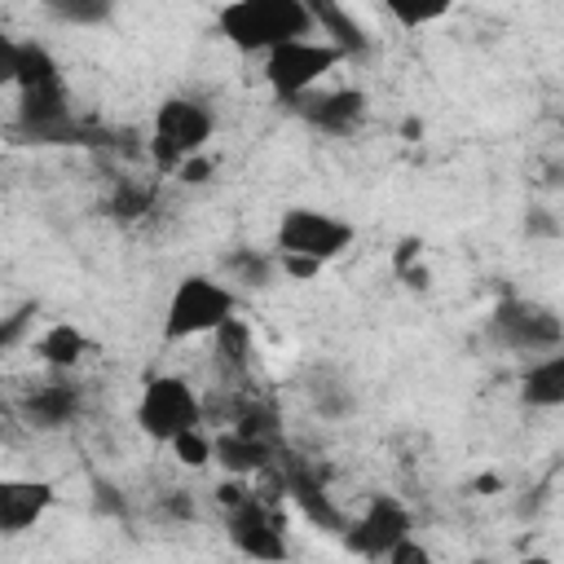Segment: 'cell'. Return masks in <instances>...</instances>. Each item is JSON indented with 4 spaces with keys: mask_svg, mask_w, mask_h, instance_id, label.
Here are the masks:
<instances>
[{
    "mask_svg": "<svg viewBox=\"0 0 564 564\" xmlns=\"http://www.w3.org/2000/svg\"><path fill=\"white\" fill-rule=\"evenodd\" d=\"M410 529H414V521H410L406 503L393 499V493H375L371 508L344 529V547L358 551V555H367V560H388V551H393L397 542L414 538Z\"/></svg>",
    "mask_w": 564,
    "mask_h": 564,
    "instance_id": "obj_7",
    "label": "cell"
},
{
    "mask_svg": "<svg viewBox=\"0 0 564 564\" xmlns=\"http://www.w3.org/2000/svg\"><path fill=\"white\" fill-rule=\"evenodd\" d=\"M221 36L243 53H273L292 40H313L318 23L305 0H234L217 14Z\"/></svg>",
    "mask_w": 564,
    "mask_h": 564,
    "instance_id": "obj_1",
    "label": "cell"
},
{
    "mask_svg": "<svg viewBox=\"0 0 564 564\" xmlns=\"http://www.w3.org/2000/svg\"><path fill=\"white\" fill-rule=\"evenodd\" d=\"M521 401L534 410H560L564 406V348L534 358L521 375Z\"/></svg>",
    "mask_w": 564,
    "mask_h": 564,
    "instance_id": "obj_15",
    "label": "cell"
},
{
    "mask_svg": "<svg viewBox=\"0 0 564 564\" xmlns=\"http://www.w3.org/2000/svg\"><path fill=\"white\" fill-rule=\"evenodd\" d=\"M525 234L529 239H560V221L551 217L547 207H529L525 211Z\"/></svg>",
    "mask_w": 564,
    "mask_h": 564,
    "instance_id": "obj_27",
    "label": "cell"
},
{
    "mask_svg": "<svg viewBox=\"0 0 564 564\" xmlns=\"http://www.w3.org/2000/svg\"><path fill=\"white\" fill-rule=\"evenodd\" d=\"M287 489H292V499L300 503V512H305L318 529H331V534H344V529H348V521L331 508L326 489H322V485H313L309 476H292V485H287Z\"/></svg>",
    "mask_w": 564,
    "mask_h": 564,
    "instance_id": "obj_19",
    "label": "cell"
},
{
    "mask_svg": "<svg viewBox=\"0 0 564 564\" xmlns=\"http://www.w3.org/2000/svg\"><path fill=\"white\" fill-rule=\"evenodd\" d=\"M217 352H221V362L226 367H234V371H243L247 367V358H252V331H247V322L243 318H234V322H226L217 335Z\"/></svg>",
    "mask_w": 564,
    "mask_h": 564,
    "instance_id": "obj_21",
    "label": "cell"
},
{
    "mask_svg": "<svg viewBox=\"0 0 564 564\" xmlns=\"http://www.w3.org/2000/svg\"><path fill=\"white\" fill-rule=\"evenodd\" d=\"M230 542L256 564H282L287 560V529H282L278 512H269L260 499L230 512Z\"/></svg>",
    "mask_w": 564,
    "mask_h": 564,
    "instance_id": "obj_8",
    "label": "cell"
},
{
    "mask_svg": "<svg viewBox=\"0 0 564 564\" xmlns=\"http://www.w3.org/2000/svg\"><path fill=\"white\" fill-rule=\"evenodd\" d=\"M234 309H239V296L226 282H217L211 273H185L164 309V339L181 344L194 335H217L226 322H234Z\"/></svg>",
    "mask_w": 564,
    "mask_h": 564,
    "instance_id": "obj_2",
    "label": "cell"
},
{
    "mask_svg": "<svg viewBox=\"0 0 564 564\" xmlns=\"http://www.w3.org/2000/svg\"><path fill=\"white\" fill-rule=\"evenodd\" d=\"M57 499V489L49 480H23V476H5L0 480V534L18 538L27 534Z\"/></svg>",
    "mask_w": 564,
    "mask_h": 564,
    "instance_id": "obj_10",
    "label": "cell"
},
{
    "mask_svg": "<svg viewBox=\"0 0 564 564\" xmlns=\"http://www.w3.org/2000/svg\"><path fill=\"white\" fill-rule=\"evenodd\" d=\"M309 10H313V23H318V36L326 44H335L344 57H362L371 49V36L358 18H352V10L335 5V0H309Z\"/></svg>",
    "mask_w": 564,
    "mask_h": 564,
    "instance_id": "obj_13",
    "label": "cell"
},
{
    "mask_svg": "<svg viewBox=\"0 0 564 564\" xmlns=\"http://www.w3.org/2000/svg\"><path fill=\"white\" fill-rule=\"evenodd\" d=\"M141 207H146V194H141V190H124V194L115 198V211H119V217H137Z\"/></svg>",
    "mask_w": 564,
    "mask_h": 564,
    "instance_id": "obj_36",
    "label": "cell"
},
{
    "mask_svg": "<svg viewBox=\"0 0 564 564\" xmlns=\"http://www.w3.org/2000/svg\"><path fill=\"white\" fill-rule=\"evenodd\" d=\"M397 278H406V287H410V292H428V287H433V269L423 265V260H419V265H410V269H406V273H397Z\"/></svg>",
    "mask_w": 564,
    "mask_h": 564,
    "instance_id": "obj_35",
    "label": "cell"
},
{
    "mask_svg": "<svg viewBox=\"0 0 564 564\" xmlns=\"http://www.w3.org/2000/svg\"><path fill=\"white\" fill-rule=\"evenodd\" d=\"M57 23H70V27H102L111 23V0H49L44 5Z\"/></svg>",
    "mask_w": 564,
    "mask_h": 564,
    "instance_id": "obj_20",
    "label": "cell"
},
{
    "mask_svg": "<svg viewBox=\"0 0 564 564\" xmlns=\"http://www.w3.org/2000/svg\"><path fill=\"white\" fill-rule=\"evenodd\" d=\"M159 512L168 516V521H194V499H190V493L185 489H172V493H164V503H159Z\"/></svg>",
    "mask_w": 564,
    "mask_h": 564,
    "instance_id": "obj_30",
    "label": "cell"
},
{
    "mask_svg": "<svg viewBox=\"0 0 564 564\" xmlns=\"http://www.w3.org/2000/svg\"><path fill=\"white\" fill-rule=\"evenodd\" d=\"M419 260H423V239H414V234H410V239H401V243H397V256H393V269H397V273H406V269H410V265H419Z\"/></svg>",
    "mask_w": 564,
    "mask_h": 564,
    "instance_id": "obj_32",
    "label": "cell"
},
{
    "mask_svg": "<svg viewBox=\"0 0 564 564\" xmlns=\"http://www.w3.org/2000/svg\"><path fill=\"white\" fill-rule=\"evenodd\" d=\"M446 14H450L446 0H437V5H406V0H388V18L401 23L406 31H419V27H428V23L446 18Z\"/></svg>",
    "mask_w": 564,
    "mask_h": 564,
    "instance_id": "obj_22",
    "label": "cell"
},
{
    "mask_svg": "<svg viewBox=\"0 0 564 564\" xmlns=\"http://www.w3.org/2000/svg\"><path fill=\"white\" fill-rule=\"evenodd\" d=\"M89 352V335L80 326H70V322H53L44 326V335L36 339V358L53 371H70L80 358Z\"/></svg>",
    "mask_w": 564,
    "mask_h": 564,
    "instance_id": "obj_16",
    "label": "cell"
},
{
    "mask_svg": "<svg viewBox=\"0 0 564 564\" xmlns=\"http://www.w3.org/2000/svg\"><path fill=\"white\" fill-rule=\"evenodd\" d=\"M36 313V305H23L14 318H5V326H0V344H5V348H14L18 344V335H23V326H27V318Z\"/></svg>",
    "mask_w": 564,
    "mask_h": 564,
    "instance_id": "obj_33",
    "label": "cell"
},
{
    "mask_svg": "<svg viewBox=\"0 0 564 564\" xmlns=\"http://www.w3.org/2000/svg\"><path fill=\"white\" fill-rule=\"evenodd\" d=\"M489 335L493 344H503L512 352H555L564 348V322L538 305V300H521V296H503L489 313Z\"/></svg>",
    "mask_w": 564,
    "mask_h": 564,
    "instance_id": "obj_6",
    "label": "cell"
},
{
    "mask_svg": "<svg viewBox=\"0 0 564 564\" xmlns=\"http://www.w3.org/2000/svg\"><path fill=\"white\" fill-rule=\"evenodd\" d=\"M93 512H98V516H115V521L128 516V499L119 493V485H111V480H93Z\"/></svg>",
    "mask_w": 564,
    "mask_h": 564,
    "instance_id": "obj_25",
    "label": "cell"
},
{
    "mask_svg": "<svg viewBox=\"0 0 564 564\" xmlns=\"http://www.w3.org/2000/svg\"><path fill=\"white\" fill-rule=\"evenodd\" d=\"M273 428H278V419H273V410H265V406H247V410L234 419V433L256 437V441H273Z\"/></svg>",
    "mask_w": 564,
    "mask_h": 564,
    "instance_id": "obj_24",
    "label": "cell"
},
{
    "mask_svg": "<svg viewBox=\"0 0 564 564\" xmlns=\"http://www.w3.org/2000/svg\"><path fill=\"white\" fill-rule=\"evenodd\" d=\"M76 410H80V397L66 384H44L27 397V419L36 428H62V423L76 419Z\"/></svg>",
    "mask_w": 564,
    "mask_h": 564,
    "instance_id": "obj_17",
    "label": "cell"
},
{
    "mask_svg": "<svg viewBox=\"0 0 564 564\" xmlns=\"http://www.w3.org/2000/svg\"><path fill=\"white\" fill-rule=\"evenodd\" d=\"M278 265H282V278H292V282H309L326 269L322 260H309V256H278Z\"/></svg>",
    "mask_w": 564,
    "mask_h": 564,
    "instance_id": "obj_28",
    "label": "cell"
},
{
    "mask_svg": "<svg viewBox=\"0 0 564 564\" xmlns=\"http://www.w3.org/2000/svg\"><path fill=\"white\" fill-rule=\"evenodd\" d=\"M521 564H555V560H551V555H525Z\"/></svg>",
    "mask_w": 564,
    "mask_h": 564,
    "instance_id": "obj_39",
    "label": "cell"
},
{
    "mask_svg": "<svg viewBox=\"0 0 564 564\" xmlns=\"http://www.w3.org/2000/svg\"><path fill=\"white\" fill-rule=\"evenodd\" d=\"M226 269H230V278L239 282V287H247V292H265V287H273V278L282 273L278 252L265 256V252H252V247L230 252V256H226Z\"/></svg>",
    "mask_w": 564,
    "mask_h": 564,
    "instance_id": "obj_18",
    "label": "cell"
},
{
    "mask_svg": "<svg viewBox=\"0 0 564 564\" xmlns=\"http://www.w3.org/2000/svg\"><path fill=\"white\" fill-rule=\"evenodd\" d=\"M296 111L313 128H322L331 137H348L352 128L367 119V93L362 89H335V93H318V98L309 93V98L296 102Z\"/></svg>",
    "mask_w": 564,
    "mask_h": 564,
    "instance_id": "obj_12",
    "label": "cell"
},
{
    "mask_svg": "<svg viewBox=\"0 0 564 564\" xmlns=\"http://www.w3.org/2000/svg\"><path fill=\"white\" fill-rule=\"evenodd\" d=\"M211 128H217V119H211V111L203 102H194V98H168L155 111V137L168 141V146H177L185 159L203 155V146L211 141Z\"/></svg>",
    "mask_w": 564,
    "mask_h": 564,
    "instance_id": "obj_9",
    "label": "cell"
},
{
    "mask_svg": "<svg viewBox=\"0 0 564 564\" xmlns=\"http://www.w3.org/2000/svg\"><path fill=\"white\" fill-rule=\"evenodd\" d=\"M401 132H406V137H410V141H414V137H419V132H423V124H419V119H406V124H401Z\"/></svg>",
    "mask_w": 564,
    "mask_h": 564,
    "instance_id": "obj_38",
    "label": "cell"
},
{
    "mask_svg": "<svg viewBox=\"0 0 564 564\" xmlns=\"http://www.w3.org/2000/svg\"><path fill=\"white\" fill-rule=\"evenodd\" d=\"M217 503H221L226 512H239V508H247V503H252V489H247V480H239V476L221 480V485H217Z\"/></svg>",
    "mask_w": 564,
    "mask_h": 564,
    "instance_id": "obj_26",
    "label": "cell"
},
{
    "mask_svg": "<svg viewBox=\"0 0 564 564\" xmlns=\"http://www.w3.org/2000/svg\"><path fill=\"white\" fill-rule=\"evenodd\" d=\"M358 230L348 221L331 217V211H318V207H292L282 211L278 221V234H273V247L278 256H309V260H335L352 247Z\"/></svg>",
    "mask_w": 564,
    "mask_h": 564,
    "instance_id": "obj_5",
    "label": "cell"
},
{
    "mask_svg": "<svg viewBox=\"0 0 564 564\" xmlns=\"http://www.w3.org/2000/svg\"><path fill=\"white\" fill-rule=\"evenodd\" d=\"M467 564H493V560H485V555H476V560H467Z\"/></svg>",
    "mask_w": 564,
    "mask_h": 564,
    "instance_id": "obj_40",
    "label": "cell"
},
{
    "mask_svg": "<svg viewBox=\"0 0 564 564\" xmlns=\"http://www.w3.org/2000/svg\"><path fill=\"white\" fill-rule=\"evenodd\" d=\"M211 441H217V437H207L203 428H190V433H181V437L172 441V454H177V463H185V467H207V463H217V454H211Z\"/></svg>",
    "mask_w": 564,
    "mask_h": 564,
    "instance_id": "obj_23",
    "label": "cell"
},
{
    "mask_svg": "<svg viewBox=\"0 0 564 564\" xmlns=\"http://www.w3.org/2000/svg\"><path fill=\"white\" fill-rule=\"evenodd\" d=\"M0 80L18 85V93H27V89H40V85H57L62 70H57V62L44 44L0 36Z\"/></svg>",
    "mask_w": 564,
    "mask_h": 564,
    "instance_id": "obj_11",
    "label": "cell"
},
{
    "mask_svg": "<svg viewBox=\"0 0 564 564\" xmlns=\"http://www.w3.org/2000/svg\"><path fill=\"white\" fill-rule=\"evenodd\" d=\"M318 410H322L326 419H339V414H348V410H352V397H348V393H344V397H335L331 388H322V393H318Z\"/></svg>",
    "mask_w": 564,
    "mask_h": 564,
    "instance_id": "obj_34",
    "label": "cell"
},
{
    "mask_svg": "<svg viewBox=\"0 0 564 564\" xmlns=\"http://www.w3.org/2000/svg\"><path fill=\"white\" fill-rule=\"evenodd\" d=\"M211 454H217V467L226 476H256L273 463V441H256V437H243V433H217V441H211Z\"/></svg>",
    "mask_w": 564,
    "mask_h": 564,
    "instance_id": "obj_14",
    "label": "cell"
},
{
    "mask_svg": "<svg viewBox=\"0 0 564 564\" xmlns=\"http://www.w3.org/2000/svg\"><path fill=\"white\" fill-rule=\"evenodd\" d=\"M384 564H433V551L423 547V542H414V538H406V542H397V547L388 551Z\"/></svg>",
    "mask_w": 564,
    "mask_h": 564,
    "instance_id": "obj_29",
    "label": "cell"
},
{
    "mask_svg": "<svg viewBox=\"0 0 564 564\" xmlns=\"http://www.w3.org/2000/svg\"><path fill=\"white\" fill-rule=\"evenodd\" d=\"M472 489H476V493H503V476H499V472H480V476L472 480Z\"/></svg>",
    "mask_w": 564,
    "mask_h": 564,
    "instance_id": "obj_37",
    "label": "cell"
},
{
    "mask_svg": "<svg viewBox=\"0 0 564 564\" xmlns=\"http://www.w3.org/2000/svg\"><path fill=\"white\" fill-rule=\"evenodd\" d=\"M211 172H217V164H211L207 155H190V159L181 164L177 181H181V185H203V181H211Z\"/></svg>",
    "mask_w": 564,
    "mask_h": 564,
    "instance_id": "obj_31",
    "label": "cell"
},
{
    "mask_svg": "<svg viewBox=\"0 0 564 564\" xmlns=\"http://www.w3.org/2000/svg\"><path fill=\"white\" fill-rule=\"evenodd\" d=\"M339 62H344V53L335 44H326L322 36L292 40V44H282V49H273L265 57V80L282 102H300V98H309L318 89V80L331 76Z\"/></svg>",
    "mask_w": 564,
    "mask_h": 564,
    "instance_id": "obj_4",
    "label": "cell"
},
{
    "mask_svg": "<svg viewBox=\"0 0 564 564\" xmlns=\"http://www.w3.org/2000/svg\"><path fill=\"white\" fill-rule=\"evenodd\" d=\"M137 423H141V433H146L151 441L172 446L181 433L203 428L198 393H194L190 380H181V375H155V380H146V388H141Z\"/></svg>",
    "mask_w": 564,
    "mask_h": 564,
    "instance_id": "obj_3",
    "label": "cell"
}]
</instances>
